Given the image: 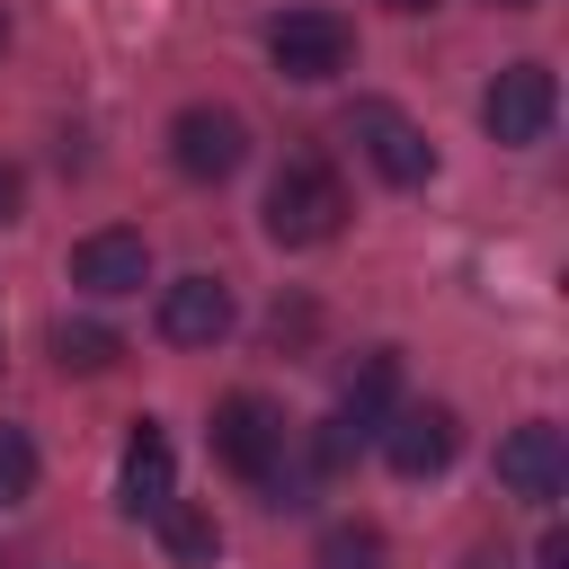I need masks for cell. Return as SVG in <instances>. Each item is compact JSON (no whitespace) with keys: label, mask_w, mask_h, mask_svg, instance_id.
Here are the masks:
<instances>
[{"label":"cell","mask_w":569,"mask_h":569,"mask_svg":"<svg viewBox=\"0 0 569 569\" xmlns=\"http://www.w3.org/2000/svg\"><path fill=\"white\" fill-rule=\"evenodd\" d=\"M338 222H347L338 169L329 160H284L276 187H267V240L276 249H320V240H338Z\"/></svg>","instance_id":"6da1fadb"},{"label":"cell","mask_w":569,"mask_h":569,"mask_svg":"<svg viewBox=\"0 0 569 569\" xmlns=\"http://www.w3.org/2000/svg\"><path fill=\"white\" fill-rule=\"evenodd\" d=\"M551 116H560V80H551L542 62H507V71L480 89V124H489V142H507V151L542 142Z\"/></svg>","instance_id":"7a4b0ae2"},{"label":"cell","mask_w":569,"mask_h":569,"mask_svg":"<svg viewBox=\"0 0 569 569\" xmlns=\"http://www.w3.org/2000/svg\"><path fill=\"white\" fill-rule=\"evenodd\" d=\"M347 142H356L391 187H427V178H436V142H427L391 98H356V107H347Z\"/></svg>","instance_id":"3957f363"},{"label":"cell","mask_w":569,"mask_h":569,"mask_svg":"<svg viewBox=\"0 0 569 569\" xmlns=\"http://www.w3.org/2000/svg\"><path fill=\"white\" fill-rule=\"evenodd\" d=\"M284 445H293V427H284V409H276L267 391H222V400H213V453H222L240 480H267Z\"/></svg>","instance_id":"277c9868"},{"label":"cell","mask_w":569,"mask_h":569,"mask_svg":"<svg viewBox=\"0 0 569 569\" xmlns=\"http://www.w3.org/2000/svg\"><path fill=\"white\" fill-rule=\"evenodd\" d=\"M267 62H276L284 80H338V71L356 62V36H347L338 9H284V18L267 27Z\"/></svg>","instance_id":"5b68a950"},{"label":"cell","mask_w":569,"mask_h":569,"mask_svg":"<svg viewBox=\"0 0 569 569\" xmlns=\"http://www.w3.org/2000/svg\"><path fill=\"white\" fill-rule=\"evenodd\" d=\"M169 160H178V178L222 187V178L249 160V124H240L231 107H178V124H169Z\"/></svg>","instance_id":"8992f818"},{"label":"cell","mask_w":569,"mask_h":569,"mask_svg":"<svg viewBox=\"0 0 569 569\" xmlns=\"http://www.w3.org/2000/svg\"><path fill=\"white\" fill-rule=\"evenodd\" d=\"M373 436H382V462H391L400 480H436V471L453 462V445H462V418H453L445 400H409V409H391Z\"/></svg>","instance_id":"52a82bcc"},{"label":"cell","mask_w":569,"mask_h":569,"mask_svg":"<svg viewBox=\"0 0 569 569\" xmlns=\"http://www.w3.org/2000/svg\"><path fill=\"white\" fill-rule=\"evenodd\" d=\"M498 489L525 498V507H551V498L569 489V445H560V427H542V418L507 427V436H498Z\"/></svg>","instance_id":"ba28073f"},{"label":"cell","mask_w":569,"mask_h":569,"mask_svg":"<svg viewBox=\"0 0 569 569\" xmlns=\"http://www.w3.org/2000/svg\"><path fill=\"white\" fill-rule=\"evenodd\" d=\"M160 338H169V347H213V338H231V284H222V276H178V284H160Z\"/></svg>","instance_id":"9c48e42d"},{"label":"cell","mask_w":569,"mask_h":569,"mask_svg":"<svg viewBox=\"0 0 569 569\" xmlns=\"http://www.w3.org/2000/svg\"><path fill=\"white\" fill-rule=\"evenodd\" d=\"M71 284H89V293H142L151 284V240L142 231H89L80 249H71Z\"/></svg>","instance_id":"30bf717a"},{"label":"cell","mask_w":569,"mask_h":569,"mask_svg":"<svg viewBox=\"0 0 569 569\" xmlns=\"http://www.w3.org/2000/svg\"><path fill=\"white\" fill-rule=\"evenodd\" d=\"M391 400H400V347H365V356L347 365V391H338V427L373 436V427L391 418Z\"/></svg>","instance_id":"8fae6325"},{"label":"cell","mask_w":569,"mask_h":569,"mask_svg":"<svg viewBox=\"0 0 569 569\" xmlns=\"http://www.w3.org/2000/svg\"><path fill=\"white\" fill-rule=\"evenodd\" d=\"M116 498H124V516H160L178 489H169V436L151 427V418H133V436H124V480H116Z\"/></svg>","instance_id":"7c38bea8"},{"label":"cell","mask_w":569,"mask_h":569,"mask_svg":"<svg viewBox=\"0 0 569 569\" xmlns=\"http://www.w3.org/2000/svg\"><path fill=\"white\" fill-rule=\"evenodd\" d=\"M151 525H160V542H169V560H178V569H213V551H222V525H213V507H196V498H169Z\"/></svg>","instance_id":"4fadbf2b"},{"label":"cell","mask_w":569,"mask_h":569,"mask_svg":"<svg viewBox=\"0 0 569 569\" xmlns=\"http://www.w3.org/2000/svg\"><path fill=\"white\" fill-rule=\"evenodd\" d=\"M116 356H124V338H116L107 320H62V329H53V365H62V373H107Z\"/></svg>","instance_id":"5bb4252c"},{"label":"cell","mask_w":569,"mask_h":569,"mask_svg":"<svg viewBox=\"0 0 569 569\" xmlns=\"http://www.w3.org/2000/svg\"><path fill=\"white\" fill-rule=\"evenodd\" d=\"M382 560H391V551H382L373 525H329L320 551H311V569H382Z\"/></svg>","instance_id":"9a60e30c"},{"label":"cell","mask_w":569,"mask_h":569,"mask_svg":"<svg viewBox=\"0 0 569 569\" xmlns=\"http://www.w3.org/2000/svg\"><path fill=\"white\" fill-rule=\"evenodd\" d=\"M36 489V445H27V427H0V507H18Z\"/></svg>","instance_id":"2e32d148"},{"label":"cell","mask_w":569,"mask_h":569,"mask_svg":"<svg viewBox=\"0 0 569 569\" xmlns=\"http://www.w3.org/2000/svg\"><path fill=\"white\" fill-rule=\"evenodd\" d=\"M533 569H569V533H560V525L533 542Z\"/></svg>","instance_id":"e0dca14e"},{"label":"cell","mask_w":569,"mask_h":569,"mask_svg":"<svg viewBox=\"0 0 569 569\" xmlns=\"http://www.w3.org/2000/svg\"><path fill=\"white\" fill-rule=\"evenodd\" d=\"M0 222H18V169L0 160Z\"/></svg>","instance_id":"ac0fdd59"},{"label":"cell","mask_w":569,"mask_h":569,"mask_svg":"<svg viewBox=\"0 0 569 569\" xmlns=\"http://www.w3.org/2000/svg\"><path fill=\"white\" fill-rule=\"evenodd\" d=\"M471 569H507V551H471Z\"/></svg>","instance_id":"d6986e66"},{"label":"cell","mask_w":569,"mask_h":569,"mask_svg":"<svg viewBox=\"0 0 569 569\" xmlns=\"http://www.w3.org/2000/svg\"><path fill=\"white\" fill-rule=\"evenodd\" d=\"M382 9H400V18H418V9H436V0H382Z\"/></svg>","instance_id":"ffe728a7"},{"label":"cell","mask_w":569,"mask_h":569,"mask_svg":"<svg viewBox=\"0 0 569 569\" xmlns=\"http://www.w3.org/2000/svg\"><path fill=\"white\" fill-rule=\"evenodd\" d=\"M489 9H533V0H489Z\"/></svg>","instance_id":"44dd1931"},{"label":"cell","mask_w":569,"mask_h":569,"mask_svg":"<svg viewBox=\"0 0 569 569\" xmlns=\"http://www.w3.org/2000/svg\"><path fill=\"white\" fill-rule=\"evenodd\" d=\"M0 44H9V18H0Z\"/></svg>","instance_id":"7402d4cb"}]
</instances>
